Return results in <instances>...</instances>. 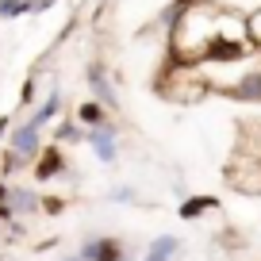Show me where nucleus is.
Listing matches in <instances>:
<instances>
[{
  "label": "nucleus",
  "instance_id": "nucleus-1",
  "mask_svg": "<svg viewBox=\"0 0 261 261\" xmlns=\"http://www.w3.org/2000/svg\"><path fill=\"white\" fill-rule=\"evenodd\" d=\"M250 42L246 39H238V35H230V31H207V39H204V46L196 50V65L200 62H215V65H234V62H242L246 54H250Z\"/></svg>",
  "mask_w": 261,
  "mask_h": 261
},
{
  "label": "nucleus",
  "instance_id": "nucleus-2",
  "mask_svg": "<svg viewBox=\"0 0 261 261\" xmlns=\"http://www.w3.org/2000/svg\"><path fill=\"white\" fill-rule=\"evenodd\" d=\"M77 253H81L85 261H127V250H123V242H119V238H112V234L85 238Z\"/></svg>",
  "mask_w": 261,
  "mask_h": 261
},
{
  "label": "nucleus",
  "instance_id": "nucleus-3",
  "mask_svg": "<svg viewBox=\"0 0 261 261\" xmlns=\"http://www.w3.org/2000/svg\"><path fill=\"white\" fill-rule=\"evenodd\" d=\"M115 139H119V123H112V119L89 130V146H92V154H96L104 165H112V162H115V154H119Z\"/></svg>",
  "mask_w": 261,
  "mask_h": 261
},
{
  "label": "nucleus",
  "instance_id": "nucleus-4",
  "mask_svg": "<svg viewBox=\"0 0 261 261\" xmlns=\"http://www.w3.org/2000/svg\"><path fill=\"white\" fill-rule=\"evenodd\" d=\"M31 169H35V180H39V185H46V180L62 177V173H65V154H62V146H58V142L42 146L39 158L31 162Z\"/></svg>",
  "mask_w": 261,
  "mask_h": 261
},
{
  "label": "nucleus",
  "instance_id": "nucleus-5",
  "mask_svg": "<svg viewBox=\"0 0 261 261\" xmlns=\"http://www.w3.org/2000/svg\"><path fill=\"white\" fill-rule=\"evenodd\" d=\"M89 89H92V100L96 104H104L108 112H119V96H115V89H112V81H108V69L100 62H92L89 65Z\"/></svg>",
  "mask_w": 261,
  "mask_h": 261
},
{
  "label": "nucleus",
  "instance_id": "nucleus-6",
  "mask_svg": "<svg viewBox=\"0 0 261 261\" xmlns=\"http://www.w3.org/2000/svg\"><path fill=\"white\" fill-rule=\"evenodd\" d=\"M42 130H35V127H27V123H19V127H12L8 130V146L16 150V154H23L27 162H35L39 158V150H42V139H39Z\"/></svg>",
  "mask_w": 261,
  "mask_h": 261
},
{
  "label": "nucleus",
  "instance_id": "nucleus-7",
  "mask_svg": "<svg viewBox=\"0 0 261 261\" xmlns=\"http://www.w3.org/2000/svg\"><path fill=\"white\" fill-rule=\"evenodd\" d=\"M207 212H219V196H188L185 204L177 207V215H180V219H188V223L204 219Z\"/></svg>",
  "mask_w": 261,
  "mask_h": 261
},
{
  "label": "nucleus",
  "instance_id": "nucleus-8",
  "mask_svg": "<svg viewBox=\"0 0 261 261\" xmlns=\"http://www.w3.org/2000/svg\"><path fill=\"white\" fill-rule=\"evenodd\" d=\"M8 207L16 215H35L42 212V196L31 192V188H8Z\"/></svg>",
  "mask_w": 261,
  "mask_h": 261
},
{
  "label": "nucleus",
  "instance_id": "nucleus-9",
  "mask_svg": "<svg viewBox=\"0 0 261 261\" xmlns=\"http://www.w3.org/2000/svg\"><path fill=\"white\" fill-rule=\"evenodd\" d=\"M180 253V238L177 234H162V238H154V242L146 246V257L142 261H173Z\"/></svg>",
  "mask_w": 261,
  "mask_h": 261
},
{
  "label": "nucleus",
  "instance_id": "nucleus-10",
  "mask_svg": "<svg viewBox=\"0 0 261 261\" xmlns=\"http://www.w3.org/2000/svg\"><path fill=\"white\" fill-rule=\"evenodd\" d=\"M58 112H62V96H58V92H50V96L46 100H42V104L39 108H35V112L31 115H27V127H35V130H42V127H46V123L50 119H54V115Z\"/></svg>",
  "mask_w": 261,
  "mask_h": 261
},
{
  "label": "nucleus",
  "instance_id": "nucleus-11",
  "mask_svg": "<svg viewBox=\"0 0 261 261\" xmlns=\"http://www.w3.org/2000/svg\"><path fill=\"white\" fill-rule=\"evenodd\" d=\"M112 115H108L104 104H96V100H85V104H77V123H85V127H100V123H108Z\"/></svg>",
  "mask_w": 261,
  "mask_h": 261
},
{
  "label": "nucleus",
  "instance_id": "nucleus-12",
  "mask_svg": "<svg viewBox=\"0 0 261 261\" xmlns=\"http://www.w3.org/2000/svg\"><path fill=\"white\" fill-rule=\"evenodd\" d=\"M54 142L58 146H62V142H89V130H81L73 119H62L54 127Z\"/></svg>",
  "mask_w": 261,
  "mask_h": 261
},
{
  "label": "nucleus",
  "instance_id": "nucleus-13",
  "mask_svg": "<svg viewBox=\"0 0 261 261\" xmlns=\"http://www.w3.org/2000/svg\"><path fill=\"white\" fill-rule=\"evenodd\" d=\"M23 165H31V162H27L23 154H16V150H4V154H0V173H4V177H12V173H19V169H23Z\"/></svg>",
  "mask_w": 261,
  "mask_h": 261
},
{
  "label": "nucleus",
  "instance_id": "nucleus-14",
  "mask_svg": "<svg viewBox=\"0 0 261 261\" xmlns=\"http://www.w3.org/2000/svg\"><path fill=\"white\" fill-rule=\"evenodd\" d=\"M31 12V0H0V19H16Z\"/></svg>",
  "mask_w": 261,
  "mask_h": 261
},
{
  "label": "nucleus",
  "instance_id": "nucleus-15",
  "mask_svg": "<svg viewBox=\"0 0 261 261\" xmlns=\"http://www.w3.org/2000/svg\"><path fill=\"white\" fill-rule=\"evenodd\" d=\"M42 212H46V215L65 212V200H62V196H42Z\"/></svg>",
  "mask_w": 261,
  "mask_h": 261
},
{
  "label": "nucleus",
  "instance_id": "nucleus-16",
  "mask_svg": "<svg viewBox=\"0 0 261 261\" xmlns=\"http://www.w3.org/2000/svg\"><path fill=\"white\" fill-rule=\"evenodd\" d=\"M19 100H23V104H35V73L23 81V89H19Z\"/></svg>",
  "mask_w": 261,
  "mask_h": 261
},
{
  "label": "nucleus",
  "instance_id": "nucleus-17",
  "mask_svg": "<svg viewBox=\"0 0 261 261\" xmlns=\"http://www.w3.org/2000/svg\"><path fill=\"white\" fill-rule=\"evenodd\" d=\"M54 4L58 0H31V12H27V16H42V12H50Z\"/></svg>",
  "mask_w": 261,
  "mask_h": 261
},
{
  "label": "nucleus",
  "instance_id": "nucleus-18",
  "mask_svg": "<svg viewBox=\"0 0 261 261\" xmlns=\"http://www.w3.org/2000/svg\"><path fill=\"white\" fill-rule=\"evenodd\" d=\"M112 200H115V204H130V200H135V188H115Z\"/></svg>",
  "mask_w": 261,
  "mask_h": 261
},
{
  "label": "nucleus",
  "instance_id": "nucleus-19",
  "mask_svg": "<svg viewBox=\"0 0 261 261\" xmlns=\"http://www.w3.org/2000/svg\"><path fill=\"white\" fill-rule=\"evenodd\" d=\"M0 223H16V212H12V207H8V200L0 204Z\"/></svg>",
  "mask_w": 261,
  "mask_h": 261
},
{
  "label": "nucleus",
  "instance_id": "nucleus-20",
  "mask_svg": "<svg viewBox=\"0 0 261 261\" xmlns=\"http://www.w3.org/2000/svg\"><path fill=\"white\" fill-rule=\"evenodd\" d=\"M8 200V185H4V177H0V204Z\"/></svg>",
  "mask_w": 261,
  "mask_h": 261
},
{
  "label": "nucleus",
  "instance_id": "nucleus-21",
  "mask_svg": "<svg viewBox=\"0 0 261 261\" xmlns=\"http://www.w3.org/2000/svg\"><path fill=\"white\" fill-rule=\"evenodd\" d=\"M65 261H85V257H81V253H69V257H65Z\"/></svg>",
  "mask_w": 261,
  "mask_h": 261
},
{
  "label": "nucleus",
  "instance_id": "nucleus-22",
  "mask_svg": "<svg viewBox=\"0 0 261 261\" xmlns=\"http://www.w3.org/2000/svg\"><path fill=\"white\" fill-rule=\"evenodd\" d=\"M257 50H261V46H257Z\"/></svg>",
  "mask_w": 261,
  "mask_h": 261
}]
</instances>
